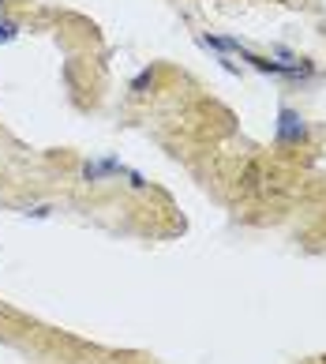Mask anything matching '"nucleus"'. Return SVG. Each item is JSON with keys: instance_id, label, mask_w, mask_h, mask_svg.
<instances>
[{"instance_id": "423d86ee", "label": "nucleus", "mask_w": 326, "mask_h": 364, "mask_svg": "<svg viewBox=\"0 0 326 364\" xmlns=\"http://www.w3.org/2000/svg\"><path fill=\"white\" fill-rule=\"evenodd\" d=\"M124 177H128V184L135 188V192H143V188H146V177H143V173H139V169H128V173H124Z\"/></svg>"}, {"instance_id": "20e7f679", "label": "nucleus", "mask_w": 326, "mask_h": 364, "mask_svg": "<svg viewBox=\"0 0 326 364\" xmlns=\"http://www.w3.org/2000/svg\"><path fill=\"white\" fill-rule=\"evenodd\" d=\"M154 79H158V72H154V68H146V72H139V75L131 79V90H135V94H146V90L154 87Z\"/></svg>"}, {"instance_id": "7ed1b4c3", "label": "nucleus", "mask_w": 326, "mask_h": 364, "mask_svg": "<svg viewBox=\"0 0 326 364\" xmlns=\"http://www.w3.org/2000/svg\"><path fill=\"white\" fill-rule=\"evenodd\" d=\"M23 34V26L16 19H8V16H0V46H11L16 38Z\"/></svg>"}, {"instance_id": "0eeeda50", "label": "nucleus", "mask_w": 326, "mask_h": 364, "mask_svg": "<svg viewBox=\"0 0 326 364\" xmlns=\"http://www.w3.org/2000/svg\"><path fill=\"white\" fill-rule=\"evenodd\" d=\"M0 16H4V0H0Z\"/></svg>"}, {"instance_id": "f03ea898", "label": "nucleus", "mask_w": 326, "mask_h": 364, "mask_svg": "<svg viewBox=\"0 0 326 364\" xmlns=\"http://www.w3.org/2000/svg\"><path fill=\"white\" fill-rule=\"evenodd\" d=\"M124 173H128V166L120 158H98V161H87L79 177H83L87 184H102L109 177H124Z\"/></svg>"}, {"instance_id": "f257e3e1", "label": "nucleus", "mask_w": 326, "mask_h": 364, "mask_svg": "<svg viewBox=\"0 0 326 364\" xmlns=\"http://www.w3.org/2000/svg\"><path fill=\"white\" fill-rule=\"evenodd\" d=\"M308 139V124L304 117L289 109V105H281L278 109V146H300Z\"/></svg>"}, {"instance_id": "39448f33", "label": "nucleus", "mask_w": 326, "mask_h": 364, "mask_svg": "<svg viewBox=\"0 0 326 364\" xmlns=\"http://www.w3.org/2000/svg\"><path fill=\"white\" fill-rule=\"evenodd\" d=\"M23 214H26V218H38V222H42V218H53V203H34V207H26Z\"/></svg>"}]
</instances>
